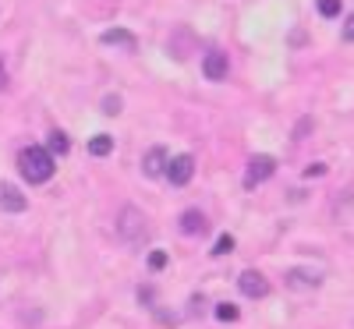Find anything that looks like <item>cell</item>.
<instances>
[{"mask_svg":"<svg viewBox=\"0 0 354 329\" xmlns=\"http://www.w3.org/2000/svg\"><path fill=\"white\" fill-rule=\"evenodd\" d=\"M18 170H21V177H25L28 185H46L50 177H53V170H57V163L50 156V149L28 145V149H21V153H18Z\"/></svg>","mask_w":354,"mask_h":329,"instance_id":"1","label":"cell"},{"mask_svg":"<svg viewBox=\"0 0 354 329\" xmlns=\"http://www.w3.org/2000/svg\"><path fill=\"white\" fill-rule=\"evenodd\" d=\"M117 234H121V241H128V245H142L145 237H149L145 216L138 213L135 205H124V209H121V220H117Z\"/></svg>","mask_w":354,"mask_h":329,"instance_id":"2","label":"cell"},{"mask_svg":"<svg viewBox=\"0 0 354 329\" xmlns=\"http://www.w3.org/2000/svg\"><path fill=\"white\" fill-rule=\"evenodd\" d=\"M277 173V160L273 156H252L248 160V170H245V188H259L262 181H270V177Z\"/></svg>","mask_w":354,"mask_h":329,"instance_id":"3","label":"cell"},{"mask_svg":"<svg viewBox=\"0 0 354 329\" xmlns=\"http://www.w3.org/2000/svg\"><path fill=\"white\" fill-rule=\"evenodd\" d=\"M192 173H195V160H192L188 153H185V156H174V160L167 163V181L177 185V188L188 185V181H192Z\"/></svg>","mask_w":354,"mask_h":329,"instance_id":"4","label":"cell"},{"mask_svg":"<svg viewBox=\"0 0 354 329\" xmlns=\"http://www.w3.org/2000/svg\"><path fill=\"white\" fill-rule=\"evenodd\" d=\"M238 287H241L245 297H266V294H270V280H266L262 273H255V269H245Z\"/></svg>","mask_w":354,"mask_h":329,"instance_id":"5","label":"cell"},{"mask_svg":"<svg viewBox=\"0 0 354 329\" xmlns=\"http://www.w3.org/2000/svg\"><path fill=\"white\" fill-rule=\"evenodd\" d=\"M167 163H170L167 160V149L163 145H153L149 153L142 156V173L145 177H160V173H167Z\"/></svg>","mask_w":354,"mask_h":329,"instance_id":"6","label":"cell"},{"mask_svg":"<svg viewBox=\"0 0 354 329\" xmlns=\"http://www.w3.org/2000/svg\"><path fill=\"white\" fill-rule=\"evenodd\" d=\"M227 53H220V50H213V53H205V61H202V71H205V78L209 82H223L227 78Z\"/></svg>","mask_w":354,"mask_h":329,"instance_id":"7","label":"cell"},{"mask_svg":"<svg viewBox=\"0 0 354 329\" xmlns=\"http://www.w3.org/2000/svg\"><path fill=\"white\" fill-rule=\"evenodd\" d=\"M0 209H4V213H25L28 198H25L15 185H0Z\"/></svg>","mask_w":354,"mask_h":329,"instance_id":"8","label":"cell"},{"mask_svg":"<svg viewBox=\"0 0 354 329\" xmlns=\"http://www.w3.org/2000/svg\"><path fill=\"white\" fill-rule=\"evenodd\" d=\"M103 43H106V46H121V50H128V53L138 50V39L128 32V28H110V32H103Z\"/></svg>","mask_w":354,"mask_h":329,"instance_id":"9","label":"cell"},{"mask_svg":"<svg viewBox=\"0 0 354 329\" xmlns=\"http://www.w3.org/2000/svg\"><path fill=\"white\" fill-rule=\"evenodd\" d=\"M287 287H294V290L319 287V273H312V269H290V273H287Z\"/></svg>","mask_w":354,"mask_h":329,"instance_id":"10","label":"cell"},{"mask_svg":"<svg viewBox=\"0 0 354 329\" xmlns=\"http://www.w3.org/2000/svg\"><path fill=\"white\" fill-rule=\"evenodd\" d=\"M181 230L185 234H205V216L198 213V209H188V213L181 216Z\"/></svg>","mask_w":354,"mask_h":329,"instance_id":"11","label":"cell"},{"mask_svg":"<svg viewBox=\"0 0 354 329\" xmlns=\"http://www.w3.org/2000/svg\"><path fill=\"white\" fill-rule=\"evenodd\" d=\"M88 153L93 156H110L113 153V138L110 135H96L93 142H88Z\"/></svg>","mask_w":354,"mask_h":329,"instance_id":"12","label":"cell"},{"mask_svg":"<svg viewBox=\"0 0 354 329\" xmlns=\"http://www.w3.org/2000/svg\"><path fill=\"white\" fill-rule=\"evenodd\" d=\"M46 149H50V156H53V153H57V156H64L68 149H71V142H68V135H64V131H53V135H50V145H46Z\"/></svg>","mask_w":354,"mask_h":329,"instance_id":"13","label":"cell"},{"mask_svg":"<svg viewBox=\"0 0 354 329\" xmlns=\"http://www.w3.org/2000/svg\"><path fill=\"white\" fill-rule=\"evenodd\" d=\"M315 8H319V15H322V18H337L344 4H340V0H315Z\"/></svg>","mask_w":354,"mask_h":329,"instance_id":"14","label":"cell"},{"mask_svg":"<svg viewBox=\"0 0 354 329\" xmlns=\"http://www.w3.org/2000/svg\"><path fill=\"white\" fill-rule=\"evenodd\" d=\"M230 252H234V237H230V234H223L220 241L213 245V255H230Z\"/></svg>","mask_w":354,"mask_h":329,"instance_id":"15","label":"cell"},{"mask_svg":"<svg viewBox=\"0 0 354 329\" xmlns=\"http://www.w3.org/2000/svg\"><path fill=\"white\" fill-rule=\"evenodd\" d=\"M216 319L220 322H234L238 319V305H216Z\"/></svg>","mask_w":354,"mask_h":329,"instance_id":"16","label":"cell"},{"mask_svg":"<svg viewBox=\"0 0 354 329\" xmlns=\"http://www.w3.org/2000/svg\"><path fill=\"white\" fill-rule=\"evenodd\" d=\"M103 113H110V117L121 113V96H106V100H103Z\"/></svg>","mask_w":354,"mask_h":329,"instance_id":"17","label":"cell"},{"mask_svg":"<svg viewBox=\"0 0 354 329\" xmlns=\"http://www.w3.org/2000/svg\"><path fill=\"white\" fill-rule=\"evenodd\" d=\"M340 36H344L347 43H354V15H347V21H344V28H340Z\"/></svg>","mask_w":354,"mask_h":329,"instance_id":"18","label":"cell"},{"mask_svg":"<svg viewBox=\"0 0 354 329\" xmlns=\"http://www.w3.org/2000/svg\"><path fill=\"white\" fill-rule=\"evenodd\" d=\"M149 265H153V269H163V265H167V255H163V252H153V255H149Z\"/></svg>","mask_w":354,"mask_h":329,"instance_id":"19","label":"cell"},{"mask_svg":"<svg viewBox=\"0 0 354 329\" xmlns=\"http://www.w3.org/2000/svg\"><path fill=\"white\" fill-rule=\"evenodd\" d=\"M322 173H326V167H322V163H312V167L305 170V177H322Z\"/></svg>","mask_w":354,"mask_h":329,"instance_id":"20","label":"cell"},{"mask_svg":"<svg viewBox=\"0 0 354 329\" xmlns=\"http://www.w3.org/2000/svg\"><path fill=\"white\" fill-rule=\"evenodd\" d=\"M8 85V71H4V64H0V88Z\"/></svg>","mask_w":354,"mask_h":329,"instance_id":"21","label":"cell"}]
</instances>
